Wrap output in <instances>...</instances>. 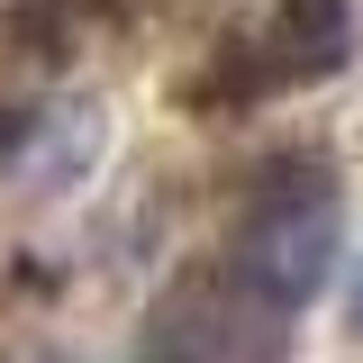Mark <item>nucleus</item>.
<instances>
[{"mask_svg": "<svg viewBox=\"0 0 363 363\" xmlns=\"http://www.w3.org/2000/svg\"><path fill=\"white\" fill-rule=\"evenodd\" d=\"M354 327H363V281H354Z\"/></svg>", "mask_w": 363, "mask_h": 363, "instance_id": "nucleus-4", "label": "nucleus"}, {"mask_svg": "<svg viewBox=\"0 0 363 363\" xmlns=\"http://www.w3.org/2000/svg\"><path fill=\"white\" fill-rule=\"evenodd\" d=\"M336 227H345V191H336V173H327L318 155H291V164L245 200L236 255H227V264L245 272L272 309H309L318 281H327V264H336Z\"/></svg>", "mask_w": 363, "mask_h": 363, "instance_id": "nucleus-2", "label": "nucleus"}, {"mask_svg": "<svg viewBox=\"0 0 363 363\" xmlns=\"http://www.w3.org/2000/svg\"><path fill=\"white\" fill-rule=\"evenodd\" d=\"M291 309H272L236 264L182 272L155 309V363H281Z\"/></svg>", "mask_w": 363, "mask_h": 363, "instance_id": "nucleus-3", "label": "nucleus"}, {"mask_svg": "<svg viewBox=\"0 0 363 363\" xmlns=\"http://www.w3.org/2000/svg\"><path fill=\"white\" fill-rule=\"evenodd\" d=\"M354 64V0H272L245 28H227L191 73H182V109H245V100H281L300 82H327Z\"/></svg>", "mask_w": 363, "mask_h": 363, "instance_id": "nucleus-1", "label": "nucleus"}]
</instances>
